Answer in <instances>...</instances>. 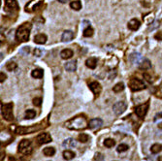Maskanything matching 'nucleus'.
<instances>
[{"instance_id":"nucleus-16","label":"nucleus","mask_w":162,"mask_h":161,"mask_svg":"<svg viewBox=\"0 0 162 161\" xmlns=\"http://www.w3.org/2000/svg\"><path fill=\"white\" fill-rule=\"evenodd\" d=\"M34 42L36 44H39V45H43L47 42V36L43 33H40V34H37L34 37Z\"/></svg>"},{"instance_id":"nucleus-13","label":"nucleus","mask_w":162,"mask_h":161,"mask_svg":"<svg viewBox=\"0 0 162 161\" xmlns=\"http://www.w3.org/2000/svg\"><path fill=\"white\" fill-rule=\"evenodd\" d=\"M74 38V33L71 31V30H65L62 34L61 40L62 42H70L72 41V39Z\"/></svg>"},{"instance_id":"nucleus-11","label":"nucleus","mask_w":162,"mask_h":161,"mask_svg":"<svg viewBox=\"0 0 162 161\" xmlns=\"http://www.w3.org/2000/svg\"><path fill=\"white\" fill-rule=\"evenodd\" d=\"M38 129L39 128H36V127H16V132L18 134H21V135H24V134H29Z\"/></svg>"},{"instance_id":"nucleus-29","label":"nucleus","mask_w":162,"mask_h":161,"mask_svg":"<svg viewBox=\"0 0 162 161\" xmlns=\"http://www.w3.org/2000/svg\"><path fill=\"white\" fill-rule=\"evenodd\" d=\"M89 140V136L85 133H81L80 135L78 136V141L81 143H87Z\"/></svg>"},{"instance_id":"nucleus-32","label":"nucleus","mask_w":162,"mask_h":161,"mask_svg":"<svg viewBox=\"0 0 162 161\" xmlns=\"http://www.w3.org/2000/svg\"><path fill=\"white\" fill-rule=\"evenodd\" d=\"M93 29H92L90 26H88V27L85 28L84 29V33H82V35H84L85 37H91L92 35H93Z\"/></svg>"},{"instance_id":"nucleus-20","label":"nucleus","mask_w":162,"mask_h":161,"mask_svg":"<svg viewBox=\"0 0 162 161\" xmlns=\"http://www.w3.org/2000/svg\"><path fill=\"white\" fill-rule=\"evenodd\" d=\"M6 9H18L16 0H4Z\"/></svg>"},{"instance_id":"nucleus-43","label":"nucleus","mask_w":162,"mask_h":161,"mask_svg":"<svg viewBox=\"0 0 162 161\" xmlns=\"http://www.w3.org/2000/svg\"><path fill=\"white\" fill-rule=\"evenodd\" d=\"M158 128H159V129H162V122H160L159 124H158Z\"/></svg>"},{"instance_id":"nucleus-24","label":"nucleus","mask_w":162,"mask_h":161,"mask_svg":"<svg viewBox=\"0 0 162 161\" xmlns=\"http://www.w3.org/2000/svg\"><path fill=\"white\" fill-rule=\"evenodd\" d=\"M43 75H44V72H43L42 69H39V68L32 70V72H31V76L35 79H41Z\"/></svg>"},{"instance_id":"nucleus-1","label":"nucleus","mask_w":162,"mask_h":161,"mask_svg":"<svg viewBox=\"0 0 162 161\" xmlns=\"http://www.w3.org/2000/svg\"><path fill=\"white\" fill-rule=\"evenodd\" d=\"M65 126L70 130H84L88 126V122L85 116H77L65 122Z\"/></svg>"},{"instance_id":"nucleus-14","label":"nucleus","mask_w":162,"mask_h":161,"mask_svg":"<svg viewBox=\"0 0 162 161\" xmlns=\"http://www.w3.org/2000/svg\"><path fill=\"white\" fill-rule=\"evenodd\" d=\"M141 25V22L138 21L137 19H132L131 21L128 22V28L130 30H133V31H136L139 29Z\"/></svg>"},{"instance_id":"nucleus-7","label":"nucleus","mask_w":162,"mask_h":161,"mask_svg":"<svg viewBox=\"0 0 162 161\" xmlns=\"http://www.w3.org/2000/svg\"><path fill=\"white\" fill-rule=\"evenodd\" d=\"M52 137L49 133L44 132V133H40L39 135L36 137V142L38 143V145H46V144H49L52 142Z\"/></svg>"},{"instance_id":"nucleus-22","label":"nucleus","mask_w":162,"mask_h":161,"mask_svg":"<svg viewBox=\"0 0 162 161\" xmlns=\"http://www.w3.org/2000/svg\"><path fill=\"white\" fill-rule=\"evenodd\" d=\"M62 155H63V158L65 160H72L76 156V154L74 152H72V150H66L62 153Z\"/></svg>"},{"instance_id":"nucleus-2","label":"nucleus","mask_w":162,"mask_h":161,"mask_svg":"<svg viewBox=\"0 0 162 161\" xmlns=\"http://www.w3.org/2000/svg\"><path fill=\"white\" fill-rule=\"evenodd\" d=\"M31 24L28 22L22 23L16 32V38L19 42H26L28 41L29 35H30Z\"/></svg>"},{"instance_id":"nucleus-26","label":"nucleus","mask_w":162,"mask_h":161,"mask_svg":"<svg viewBox=\"0 0 162 161\" xmlns=\"http://www.w3.org/2000/svg\"><path fill=\"white\" fill-rule=\"evenodd\" d=\"M70 7L75 10V11H79L82 8V3L79 1V0H76V1H72L70 3Z\"/></svg>"},{"instance_id":"nucleus-37","label":"nucleus","mask_w":162,"mask_h":161,"mask_svg":"<svg viewBox=\"0 0 162 161\" xmlns=\"http://www.w3.org/2000/svg\"><path fill=\"white\" fill-rule=\"evenodd\" d=\"M34 55L37 56V58H41L43 55V51L40 49H35L34 50Z\"/></svg>"},{"instance_id":"nucleus-38","label":"nucleus","mask_w":162,"mask_h":161,"mask_svg":"<svg viewBox=\"0 0 162 161\" xmlns=\"http://www.w3.org/2000/svg\"><path fill=\"white\" fill-rule=\"evenodd\" d=\"M143 76H144V78H145V79H146V80H148V83H151V80H151V77L150 75H148V74H147V73H145V74H144V75H143Z\"/></svg>"},{"instance_id":"nucleus-36","label":"nucleus","mask_w":162,"mask_h":161,"mask_svg":"<svg viewBox=\"0 0 162 161\" xmlns=\"http://www.w3.org/2000/svg\"><path fill=\"white\" fill-rule=\"evenodd\" d=\"M33 104L37 107H40L41 104H42V99L40 98V97H36V98L33 99Z\"/></svg>"},{"instance_id":"nucleus-15","label":"nucleus","mask_w":162,"mask_h":161,"mask_svg":"<svg viewBox=\"0 0 162 161\" xmlns=\"http://www.w3.org/2000/svg\"><path fill=\"white\" fill-rule=\"evenodd\" d=\"M139 67H140V69H142V70H148V69H151V61H150V60H148V58L141 59V61L139 62Z\"/></svg>"},{"instance_id":"nucleus-45","label":"nucleus","mask_w":162,"mask_h":161,"mask_svg":"<svg viewBox=\"0 0 162 161\" xmlns=\"http://www.w3.org/2000/svg\"><path fill=\"white\" fill-rule=\"evenodd\" d=\"M160 89L162 90V83H161V85H160Z\"/></svg>"},{"instance_id":"nucleus-44","label":"nucleus","mask_w":162,"mask_h":161,"mask_svg":"<svg viewBox=\"0 0 162 161\" xmlns=\"http://www.w3.org/2000/svg\"><path fill=\"white\" fill-rule=\"evenodd\" d=\"M157 161H162V155H161V156H158Z\"/></svg>"},{"instance_id":"nucleus-5","label":"nucleus","mask_w":162,"mask_h":161,"mask_svg":"<svg viewBox=\"0 0 162 161\" xmlns=\"http://www.w3.org/2000/svg\"><path fill=\"white\" fill-rule=\"evenodd\" d=\"M129 88L132 91H140L146 88V86L143 80H141L138 78H132L129 80Z\"/></svg>"},{"instance_id":"nucleus-17","label":"nucleus","mask_w":162,"mask_h":161,"mask_svg":"<svg viewBox=\"0 0 162 161\" xmlns=\"http://www.w3.org/2000/svg\"><path fill=\"white\" fill-rule=\"evenodd\" d=\"M64 67L68 72H74L77 69V63H76L75 60H72V61L66 62Z\"/></svg>"},{"instance_id":"nucleus-33","label":"nucleus","mask_w":162,"mask_h":161,"mask_svg":"<svg viewBox=\"0 0 162 161\" xmlns=\"http://www.w3.org/2000/svg\"><path fill=\"white\" fill-rule=\"evenodd\" d=\"M128 149H129V147H128L126 144H120V145L118 147L117 152H127Z\"/></svg>"},{"instance_id":"nucleus-3","label":"nucleus","mask_w":162,"mask_h":161,"mask_svg":"<svg viewBox=\"0 0 162 161\" xmlns=\"http://www.w3.org/2000/svg\"><path fill=\"white\" fill-rule=\"evenodd\" d=\"M13 106L14 104L12 102L10 103H6L4 105H2L1 108V113H2V116L7 120V121H12L14 119V115H13Z\"/></svg>"},{"instance_id":"nucleus-18","label":"nucleus","mask_w":162,"mask_h":161,"mask_svg":"<svg viewBox=\"0 0 162 161\" xmlns=\"http://www.w3.org/2000/svg\"><path fill=\"white\" fill-rule=\"evenodd\" d=\"M60 56L62 59H69L73 56V51L70 49H65L63 51H61L60 52Z\"/></svg>"},{"instance_id":"nucleus-6","label":"nucleus","mask_w":162,"mask_h":161,"mask_svg":"<svg viewBox=\"0 0 162 161\" xmlns=\"http://www.w3.org/2000/svg\"><path fill=\"white\" fill-rule=\"evenodd\" d=\"M148 107H150V102H146L144 104H142V105H139L137 106L136 108H135V113H136V115L138 116V117H140V119H144L145 116H146L147 113H148Z\"/></svg>"},{"instance_id":"nucleus-34","label":"nucleus","mask_w":162,"mask_h":161,"mask_svg":"<svg viewBox=\"0 0 162 161\" xmlns=\"http://www.w3.org/2000/svg\"><path fill=\"white\" fill-rule=\"evenodd\" d=\"M16 67H18L16 63V62H13V61L8 62L7 65H6V68H7L8 71H15V70L16 69Z\"/></svg>"},{"instance_id":"nucleus-28","label":"nucleus","mask_w":162,"mask_h":161,"mask_svg":"<svg viewBox=\"0 0 162 161\" xmlns=\"http://www.w3.org/2000/svg\"><path fill=\"white\" fill-rule=\"evenodd\" d=\"M141 55H140V53H132V55H130V60L133 63H138L139 64V62H140V60H141Z\"/></svg>"},{"instance_id":"nucleus-42","label":"nucleus","mask_w":162,"mask_h":161,"mask_svg":"<svg viewBox=\"0 0 162 161\" xmlns=\"http://www.w3.org/2000/svg\"><path fill=\"white\" fill-rule=\"evenodd\" d=\"M58 1L60 2V3H65V2H67L68 0H58Z\"/></svg>"},{"instance_id":"nucleus-27","label":"nucleus","mask_w":162,"mask_h":161,"mask_svg":"<svg viewBox=\"0 0 162 161\" xmlns=\"http://www.w3.org/2000/svg\"><path fill=\"white\" fill-rule=\"evenodd\" d=\"M36 116V112L34 110H26L25 111V119H32Z\"/></svg>"},{"instance_id":"nucleus-39","label":"nucleus","mask_w":162,"mask_h":161,"mask_svg":"<svg viewBox=\"0 0 162 161\" xmlns=\"http://www.w3.org/2000/svg\"><path fill=\"white\" fill-rule=\"evenodd\" d=\"M154 38L157 39V40H160V41H162V32L156 33V34L154 35Z\"/></svg>"},{"instance_id":"nucleus-10","label":"nucleus","mask_w":162,"mask_h":161,"mask_svg":"<svg viewBox=\"0 0 162 161\" xmlns=\"http://www.w3.org/2000/svg\"><path fill=\"white\" fill-rule=\"evenodd\" d=\"M89 88H90L91 91L94 93L95 96H99L102 90V86L98 82H92L89 83Z\"/></svg>"},{"instance_id":"nucleus-25","label":"nucleus","mask_w":162,"mask_h":161,"mask_svg":"<svg viewBox=\"0 0 162 161\" xmlns=\"http://www.w3.org/2000/svg\"><path fill=\"white\" fill-rule=\"evenodd\" d=\"M162 150V145L161 144H153V146L151 147V153L153 154H156V153H159Z\"/></svg>"},{"instance_id":"nucleus-4","label":"nucleus","mask_w":162,"mask_h":161,"mask_svg":"<svg viewBox=\"0 0 162 161\" xmlns=\"http://www.w3.org/2000/svg\"><path fill=\"white\" fill-rule=\"evenodd\" d=\"M32 145L29 140L24 139L22 140L19 144V152L24 154V155H29L32 153Z\"/></svg>"},{"instance_id":"nucleus-9","label":"nucleus","mask_w":162,"mask_h":161,"mask_svg":"<svg viewBox=\"0 0 162 161\" xmlns=\"http://www.w3.org/2000/svg\"><path fill=\"white\" fill-rule=\"evenodd\" d=\"M41 4H42V0H31V1L25 6V11L26 12L35 11L36 9H38V7H40Z\"/></svg>"},{"instance_id":"nucleus-21","label":"nucleus","mask_w":162,"mask_h":161,"mask_svg":"<svg viewBox=\"0 0 162 161\" xmlns=\"http://www.w3.org/2000/svg\"><path fill=\"white\" fill-rule=\"evenodd\" d=\"M43 153H44V155L48 156V157L54 156L55 154V149L52 147H47L43 150Z\"/></svg>"},{"instance_id":"nucleus-19","label":"nucleus","mask_w":162,"mask_h":161,"mask_svg":"<svg viewBox=\"0 0 162 161\" xmlns=\"http://www.w3.org/2000/svg\"><path fill=\"white\" fill-rule=\"evenodd\" d=\"M85 65H87L89 69H95V67L97 65V59L95 58H89L85 61Z\"/></svg>"},{"instance_id":"nucleus-35","label":"nucleus","mask_w":162,"mask_h":161,"mask_svg":"<svg viewBox=\"0 0 162 161\" xmlns=\"http://www.w3.org/2000/svg\"><path fill=\"white\" fill-rule=\"evenodd\" d=\"M94 160L95 161H103L104 160V156L103 154L100 153V152H96L94 155Z\"/></svg>"},{"instance_id":"nucleus-40","label":"nucleus","mask_w":162,"mask_h":161,"mask_svg":"<svg viewBox=\"0 0 162 161\" xmlns=\"http://www.w3.org/2000/svg\"><path fill=\"white\" fill-rule=\"evenodd\" d=\"M0 76H1V80H0V82L3 83V80L6 79V75L3 72H1V73H0Z\"/></svg>"},{"instance_id":"nucleus-41","label":"nucleus","mask_w":162,"mask_h":161,"mask_svg":"<svg viewBox=\"0 0 162 161\" xmlns=\"http://www.w3.org/2000/svg\"><path fill=\"white\" fill-rule=\"evenodd\" d=\"M162 119V113H160V114H157V115L155 116V119H154V120H156V119Z\"/></svg>"},{"instance_id":"nucleus-30","label":"nucleus","mask_w":162,"mask_h":161,"mask_svg":"<svg viewBox=\"0 0 162 161\" xmlns=\"http://www.w3.org/2000/svg\"><path fill=\"white\" fill-rule=\"evenodd\" d=\"M115 141L113 140V139H110V138H108V139H106L104 141V146L106 147H108V149H110V147H115Z\"/></svg>"},{"instance_id":"nucleus-8","label":"nucleus","mask_w":162,"mask_h":161,"mask_svg":"<svg viewBox=\"0 0 162 161\" xmlns=\"http://www.w3.org/2000/svg\"><path fill=\"white\" fill-rule=\"evenodd\" d=\"M126 108H127L126 103L123 101H120V102H117L113 106V111L117 116H120L126 110Z\"/></svg>"},{"instance_id":"nucleus-12","label":"nucleus","mask_w":162,"mask_h":161,"mask_svg":"<svg viewBox=\"0 0 162 161\" xmlns=\"http://www.w3.org/2000/svg\"><path fill=\"white\" fill-rule=\"evenodd\" d=\"M103 125V120L101 119H93L91 120H89L88 122V127L90 129H96V128H99V127H101Z\"/></svg>"},{"instance_id":"nucleus-31","label":"nucleus","mask_w":162,"mask_h":161,"mask_svg":"<svg viewBox=\"0 0 162 161\" xmlns=\"http://www.w3.org/2000/svg\"><path fill=\"white\" fill-rule=\"evenodd\" d=\"M124 89V85H123V83H117L114 88H113V90H114V92L115 93H118V92H120L122 91V90Z\"/></svg>"},{"instance_id":"nucleus-23","label":"nucleus","mask_w":162,"mask_h":161,"mask_svg":"<svg viewBox=\"0 0 162 161\" xmlns=\"http://www.w3.org/2000/svg\"><path fill=\"white\" fill-rule=\"evenodd\" d=\"M62 146H63L64 147H66V149H70V147H73L76 146V142L74 139L72 138H68L66 139L63 143H62Z\"/></svg>"}]
</instances>
